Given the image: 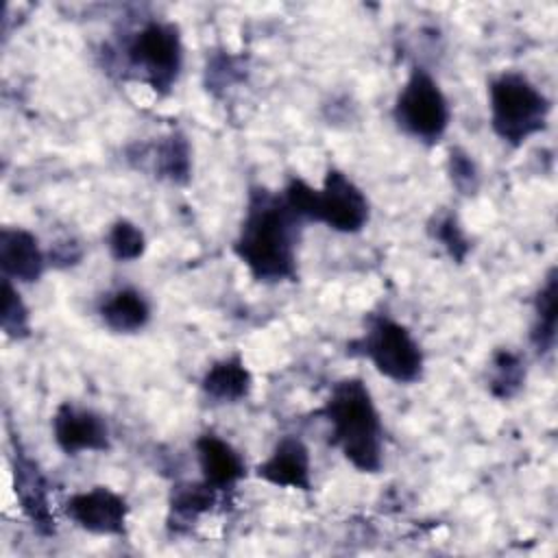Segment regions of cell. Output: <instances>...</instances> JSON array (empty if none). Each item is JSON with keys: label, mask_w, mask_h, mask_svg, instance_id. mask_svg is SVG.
Here are the masks:
<instances>
[{"label": "cell", "mask_w": 558, "mask_h": 558, "mask_svg": "<svg viewBox=\"0 0 558 558\" xmlns=\"http://www.w3.org/2000/svg\"><path fill=\"white\" fill-rule=\"evenodd\" d=\"M303 220L281 192L251 185L244 216L231 244L233 255L259 283H283L299 277V242Z\"/></svg>", "instance_id": "obj_1"}, {"label": "cell", "mask_w": 558, "mask_h": 558, "mask_svg": "<svg viewBox=\"0 0 558 558\" xmlns=\"http://www.w3.org/2000/svg\"><path fill=\"white\" fill-rule=\"evenodd\" d=\"M329 423V442L360 473L384 466V423L362 377L338 379L316 410Z\"/></svg>", "instance_id": "obj_2"}, {"label": "cell", "mask_w": 558, "mask_h": 558, "mask_svg": "<svg viewBox=\"0 0 558 558\" xmlns=\"http://www.w3.org/2000/svg\"><path fill=\"white\" fill-rule=\"evenodd\" d=\"M122 68L126 76L148 85L157 96H168L183 70L181 28L170 20H144L122 39Z\"/></svg>", "instance_id": "obj_3"}, {"label": "cell", "mask_w": 558, "mask_h": 558, "mask_svg": "<svg viewBox=\"0 0 558 558\" xmlns=\"http://www.w3.org/2000/svg\"><path fill=\"white\" fill-rule=\"evenodd\" d=\"M488 113L493 133L519 148L547 129L551 100L523 72L504 70L488 83Z\"/></svg>", "instance_id": "obj_4"}, {"label": "cell", "mask_w": 558, "mask_h": 558, "mask_svg": "<svg viewBox=\"0 0 558 558\" xmlns=\"http://www.w3.org/2000/svg\"><path fill=\"white\" fill-rule=\"evenodd\" d=\"M351 355H360L373 364V368L401 386H410L423 379L425 355L414 333L388 314H371L364 320L362 336L347 344Z\"/></svg>", "instance_id": "obj_5"}, {"label": "cell", "mask_w": 558, "mask_h": 558, "mask_svg": "<svg viewBox=\"0 0 558 558\" xmlns=\"http://www.w3.org/2000/svg\"><path fill=\"white\" fill-rule=\"evenodd\" d=\"M397 129L425 144L436 146L449 131L451 105L438 81L423 65H412L392 102Z\"/></svg>", "instance_id": "obj_6"}, {"label": "cell", "mask_w": 558, "mask_h": 558, "mask_svg": "<svg viewBox=\"0 0 558 558\" xmlns=\"http://www.w3.org/2000/svg\"><path fill=\"white\" fill-rule=\"evenodd\" d=\"M371 220V203L364 190L340 168L325 170L320 187H316L314 222L344 235L364 231Z\"/></svg>", "instance_id": "obj_7"}, {"label": "cell", "mask_w": 558, "mask_h": 558, "mask_svg": "<svg viewBox=\"0 0 558 558\" xmlns=\"http://www.w3.org/2000/svg\"><path fill=\"white\" fill-rule=\"evenodd\" d=\"M11 475H13V493L22 514L28 519L33 530L48 538L57 534L54 512L50 508V482L41 471L39 462L28 456L22 447L17 434H11Z\"/></svg>", "instance_id": "obj_8"}, {"label": "cell", "mask_w": 558, "mask_h": 558, "mask_svg": "<svg viewBox=\"0 0 558 558\" xmlns=\"http://www.w3.org/2000/svg\"><path fill=\"white\" fill-rule=\"evenodd\" d=\"M63 514L83 532L94 536L122 538L129 534V501L109 486H92L72 493L63 506Z\"/></svg>", "instance_id": "obj_9"}, {"label": "cell", "mask_w": 558, "mask_h": 558, "mask_svg": "<svg viewBox=\"0 0 558 558\" xmlns=\"http://www.w3.org/2000/svg\"><path fill=\"white\" fill-rule=\"evenodd\" d=\"M54 445L70 458L81 453H105L111 449L107 418L85 405L63 401L54 408L50 421Z\"/></svg>", "instance_id": "obj_10"}, {"label": "cell", "mask_w": 558, "mask_h": 558, "mask_svg": "<svg viewBox=\"0 0 558 558\" xmlns=\"http://www.w3.org/2000/svg\"><path fill=\"white\" fill-rule=\"evenodd\" d=\"M255 477L277 486L310 493L312 490V456L303 438L296 434H283L268 458L255 466Z\"/></svg>", "instance_id": "obj_11"}, {"label": "cell", "mask_w": 558, "mask_h": 558, "mask_svg": "<svg viewBox=\"0 0 558 558\" xmlns=\"http://www.w3.org/2000/svg\"><path fill=\"white\" fill-rule=\"evenodd\" d=\"M194 451L201 480H205L218 493L235 490L248 473L244 456L216 432H203L194 440Z\"/></svg>", "instance_id": "obj_12"}, {"label": "cell", "mask_w": 558, "mask_h": 558, "mask_svg": "<svg viewBox=\"0 0 558 558\" xmlns=\"http://www.w3.org/2000/svg\"><path fill=\"white\" fill-rule=\"evenodd\" d=\"M48 253L39 238L24 227L0 229V268L2 277L15 283H35L48 270Z\"/></svg>", "instance_id": "obj_13"}, {"label": "cell", "mask_w": 558, "mask_h": 558, "mask_svg": "<svg viewBox=\"0 0 558 558\" xmlns=\"http://www.w3.org/2000/svg\"><path fill=\"white\" fill-rule=\"evenodd\" d=\"M140 170H150L159 181H168L172 185H185L192 179V146L183 131H170L159 137L155 144L137 146Z\"/></svg>", "instance_id": "obj_14"}, {"label": "cell", "mask_w": 558, "mask_h": 558, "mask_svg": "<svg viewBox=\"0 0 558 558\" xmlns=\"http://www.w3.org/2000/svg\"><path fill=\"white\" fill-rule=\"evenodd\" d=\"M150 301L133 286H118L102 294L98 303V318L113 333H140L150 323Z\"/></svg>", "instance_id": "obj_15"}, {"label": "cell", "mask_w": 558, "mask_h": 558, "mask_svg": "<svg viewBox=\"0 0 558 558\" xmlns=\"http://www.w3.org/2000/svg\"><path fill=\"white\" fill-rule=\"evenodd\" d=\"M218 490L211 488L205 480H185L174 482L168 495V514L166 527L170 534L190 532L203 514L211 512L218 504Z\"/></svg>", "instance_id": "obj_16"}, {"label": "cell", "mask_w": 558, "mask_h": 558, "mask_svg": "<svg viewBox=\"0 0 558 558\" xmlns=\"http://www.w3.org/2000/svg\"><path fill=\"white\" fill-rule=\"evenodd\" d=\"M201 392L211 403H238L251 395L253 373L240 351H233L207 366L201 377Z\"/></svg>", "instance_id": "obj_17"}, {"label": "cell", "mask_w": 558, "mask_h": 558, "mask_svg": "<svg viewBox=\"0 0 558 558\" xmlns=\"http://www.w3.org/2000/svg\"><path fill=\"white\" fill-rule=\"evenodd\" d=\"M556 294H558V275H556V268H549L532 303L534 320L530 327V342L538 355L551 353L556 344V320H558Z\"/></svg>", "instance_id": "obj_18"}, {"label": "cell", "mask_w": 558, "mask_h": 558, "mask_svg": "<svg viewBox=\"0 0 558 558\" xmlns=\"http://www.w3.org/2000/svg\"><path fill=\"white\" fill-rule=\"evenodd\" d=\"M527 368L521 353L512 349L493 351L486 368V388L488 395L499 401L514 399L525 386Z\"/></svg>", "instance_id": "obj_19"}, {"label": "cell", "mask_w": 558, "mask_h": 558, "mask_svg": "<svg viewBox=\"0 0 558 558\" xmlns=\"http://www.w3.org/2000/svg\"><path fill=\"white\" fill-rule=\"evenodd\" d=\"M0 329L9 340H26L33 331L31 310L22 299V292L15 281L2 277V312H0Z\"/></svg>", "instance_id": "obj_20"}, {"label": "cell", "mask_w": 558, "mask_h": 558, "mask_svg": "<svg viewBox=\"0 0 558 558\" xmlns=\"http://www.w3.org/2000/svg\"><path fill=\"white\" fill-rule=\"evenodd\" d=\"M427 233L442 251L456 262L462 264L471 253V240L453 211H438L427 222Z\"/></svg>", "instance_id": "obj_21"}, {"label": "cell", "mask_w": 558, "mask_h": 558, "mask_svg": "<svg viewBox=\"0 0 558 558\" xmlns=\"http://www.w3.org/2000/svg\"><path fill=\"white\" fill-rule=\"evenodd\" d=\"M246 70H248V63H246L244 54H233L229 50L211 52L207 57L205 72H203L205 89L211 94L225 92V89L242 83L246 78Z\"/></svg>", "instance_id": "obj_22"}, {"label": "cell", "mask_w": 558, "mask_h": 558, "mask_svg": "<svg viewBox=\"0 0 558 558\" xmlns=\"http://www.w3.org/2000/svg\"><path fill=\"white\" fill-rule=\"evenodd\" d=\"M105 244L109 255L120 264H131L146 253V235L129 218H118L109 225Z\"/></svg>", "instance_id": "obj_23"}, {"label": "cell", "mask_w": 558, "mask_h": 558, "mask_svg": "<svg viewBox=\"0 0 558 558\" xmlns=\"http://www.w3.org/2000/svg\"><path fill=\"white\" fill-rule=\"evenodd\" d=\"M447 177L453 190L462 196H475L482 185V174L473 155L462 146H451L447 153Z\"/></svg>", "instance_id": "obj_24"}, {"label": "cell", "mask_w": 558, "mask_h": 558, "mask_svg": "<svg viewBox=\"0 0 558 558\" xmlns=\"http://www.w3.org/2000/svg\"><path fill=\"white\" fill-rule=\"evenodd\" d=\"M46 253H48V264L52 268H70L83 259V246L74 240L57 242Z\"/></svg>", "instance_id": "obj_25"}]
</instances>
